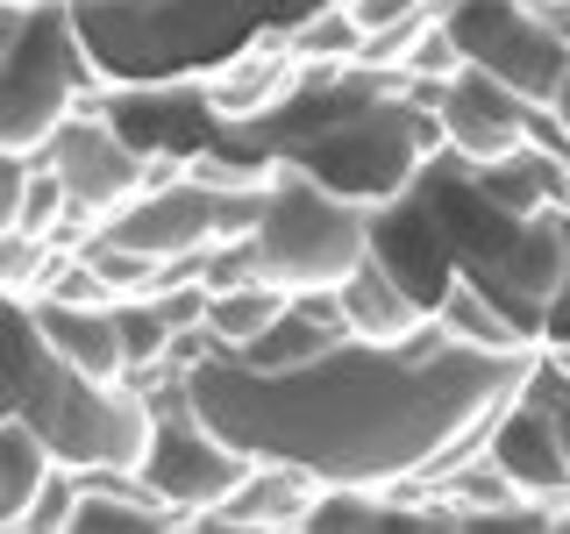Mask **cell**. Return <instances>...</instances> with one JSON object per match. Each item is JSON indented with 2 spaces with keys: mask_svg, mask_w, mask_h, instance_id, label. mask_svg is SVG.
Segmentation results:
<instances>
[{
  "mask_svg": "<svg viewBox=\"0 0 570 534\" xmlns=\"http://www.w3.org/2000/svg\"><path fill=\"white\" fill-rule=\"evenodd\" d=\"M534 356L542 349H463L428 320L406 343L350 335L293 370L214 349L186 370V392L243 456L299 463L321 485L406 492L485 442L499 406L528 392Z\"/></svg>",
  "mask_w": 570,
  "mask_h": 534,
  "instance_id": "6da1fadb",
  "label": "cell"
},
{
  "mask_svg": "<svg viewBox=\"0 0 570 534\" xmlns=\"http://www.w3.org/2000/svg\"><path fill=\"white\" fill-rule=\"evenodd\" d=\"M0 421H22L65 471H136L150 442V399L129 378H86L36 328L29 293L0 285Z\"/></svg>",
  "mask_w": 570,
  "mask_h": 534,
  "instance_id": "7a4b0ae2",
  "label": "cell"
},
{
  "mask_svg": "<svg viewBox=\"0 0 570 534\" xmlns=\"http://www.w3.org/2000/svg\"><path fill=\"white\" fill-rule=\"evenodd\" d=\"M442 157V121L435 107L406 93L400 71H379L364 93H350L321 129H307L293 150H278L272 165H299L328 192H343L356 207H392L400 192H414V178Z\"/></svg>",
  "mask_w": 570,
  "mask_h": 534,
  "instance_id": "3957f363",
  "label": "cell"
},
{
  "mask_svg": "<svg viewBox=\"0 0 570 534\" xmlns=\"http://www.w3.org/2000/svg\"><path fill=\"white\" fill-rule=\"evenodd\" d=\"M100 93H107V71L94 58V43H86L71 0H36L14 58L0 65V150L36 165L50 150V136Z\"/></svg>",
  "mask_w": 570,
  "mask_h": 534,
  "instance_id": "277c9868",
  "label": "cell"
},
{
  "mask_svg": "<svg viewBox=\"0 0 570 534\" xmlns=\"http://www.w3.org/2000/svg\"><path fill=\"white\" fill-rule=\"evenodd\" d=\"M257 271L285 293H335L371 257V207L328 192L299 165H272L257 214Z\"/></svg>",
  "mask_w": 570,
  "mask_h": 534,
  "instance_id": "5b68a950",
  "label": "cell"
},
{
  "mask_svg": "<svg viewBox=\"0 0 570 534\" xmlns=\"http://www.w3.org/2000/svg\"><path fill=\"white\" fill-rule=\"evenodd\" d=\"M463 65L507 79L528 107H549L570 79V36L549 22L542 0H435Z\"/></svg>",
  "mask_w": 570,
  "mask_h": 534,
  "instance_id": "8992f818",
  "label": "cell"
},
{
  "mask_svg": "<svg viewBox=\"0 0 570 534\" xmlns=\"http://www.w3.org/2000/svg\"><path fill=\"white\" fill-rule=\"evenodd\" d=\"M406 93L421 107H435L442 150L463 157V165L513 157L521 142H534V121H542V107H528L507 79H492V71H478V65H456L450 79H406Z\"/></svg>",
  "mask_w": 570,
  "mask_h": 534,
  "instance_id": "52a82bcc",
  "label": "cell"
},
{
  "mask_svg": "<svg viewBox=\"0 0 570 534\" xmlns=\"http://www.w3.org/2000/svg\"><path fill=\"white\" fill-rule=\"evenodd\" d=\"M43 165L58 171V186L71 192V214H79V221H94V228L142 192V150L129 142V129H121L100 100L79 107V115L50 136Z\"/></svg>",
  "mask_w": 570,
  "mask_h": 534,
  "instance_id": "ba28073f",
  "label": "cell"
},
{
  "mask_svg": "<svg viewBox=\"0 0 570 534\" xmlns=\"http://www.w3.org/2000/svg\"><path fill=\"white\" fill-rule=\"evenodd\" d=\"M485 456L513 477V492L542 498V506H563L570 498V449H563V427L534 392L499 406V421L485 427Z\"/></svg>",
  "mask_w": 570,
  "mask_h": 534,
  "instance_id": "9c48e42d",
  "label": "cell"
},
{
  "mask_svg": "<svg viewBox=\"0 0 570 534\" xmlns=\"http://www.w3.org/2000/svg\"><path fill=\"white\" fill-rule=\"evenodd\" d=\"M107 243L142 249V257H186V249L214 243V186L200 178H178V186H150L129 207H115L100 221Z\"/></svg>",
  "mask_w": 570,
  "mask_h": 534,
  "instance_id": "30bf717a",
  "label": "cell"
},
{
  "mask_svg": "<svg viewBox=\"0 0 570 534\" xmlns=\"http://www.w3.org/2000/svg\"><path fill=\"white\" fill-rule=\"evenodd\" d=\"M335 299H343V320H350V335H364V343H406L414 328H428L435 320V307L406 285L392 264L371 249L356 271L335 285Z\"/></svg>",
  "mask_w": 570,
  "mask_h": 534,
  "instance_id": "8fae6325",
  "label": "cell"
},
{
  "mask_svg": "<svg viewBox=\"0 0 570 534\" xmlns=\"http://www.w3.org/2000/svg\"><path fill=\"white\" fill-rule=\"evenodd\" d=\"M314 492H321V477H307L299 463H272V456H257L243 485L228 492L214 513H200V527H307Z\"/></svg>",
  "mask_w": 570,
  "mask_h": 534,
  "instance_id": "7c38bea8",
  "label": "cell"
},
{
  "mask_svg": "<svg viewBox=\"0 0 570 534\" xmlns=\"http://www.w3.org/2000/svg\"><path fill=\"white\" fill-rule=\"evenodd\" d=\"M335 343H350L343 299L335 293H293V307H285L257 343H243L228 356H243V364H257V370H293V364H314V356L335 349Z\"/></svg>",
  "mask_w": 570,
  "mask_h": 534,
  "instance_id": "4fadbf2b",
  "label": "cell"
},
{
  "mask_svg": "<svg viewBox=\"0 0 570 534\" xmlns=\"http://www.w3.org/2000/svg\"><path fill=\"white\" fill-rule=\"evenodd\" d=\"M29 307H36V328L50 335V349L71 356L86 378H129L115 299H100V307H79V299H29Z\"/></svg>",
  "mask_w": 570,
  "mask_h": 534,
  "instance_id": "5bb4252c",
  "label": "cell"
},
{
  "mask_svg": "<svg viewBox=\"0 0 570 534\" xmlns=\"http://www.w3.org/2000/svg\"><path fill=\"white\" fill-rule=\"evenodd\" d=\"M435 320H442V335H450V343H463V349H542V343L521 328V320H513V314L485 293V285H471L463 271L435 293Z\"/></svg>",
  "mask_w": 570,
  "mask_h": 534,
  "instance_id": "9a60e30c",
  "label": "cell"
},
{
  "mask_svg": "<svg viewBox=\"0 0 570 534\" xmlns=\"http://www.w3.org/2000/svg\"><path fill=\"white\" fill-rule=\"evenodd\" d=\"M293 307V293L272 278H243V285H228V293H207V335L222 349H243V343H257L272 320Z\"/></svg>",
  "mask_w": 570,
  "mask_h": 534,
  "instance_id": "2e32d148",
  "label": "cell"
},
{
  "mask_svg": "<svg viewBox=\"0 0 570 534\" xmlns=\"http://www.w3.org/2000/svg\"><path fill=\"white\" fill-rule=\"evenodd\" d=\"M58 471V456L43 449V442L29 435L22 421H0V527H22L36 492H43V477Z\"/></svg>",
  "mask_w": 570,
  "mask_h": 534,
  "instance_id": "e0dca14e",
  "label": "cell"
},
{
  "mask_svg": "<svg viewBox=\"0 0 570 534\" xmlns=\"http://www.w3.org/2000/svg\"><path fill=\"white\" fill-rule=\"evenodd\" d=\"M356 43H364V29H356V14L343 0H314V8L285 29V50H293L299 65H356Z\"/></svg>",
  "mask_w": 570,
  "mask_h": 534,
  "instance_id": "ac0fdd59",
  "label": "cell"
},
{
  "mask_svg": "<svg viewBox=\"0 0 570 534\" xmlns=\"http://www.w3.org/2000/svg\"><path fill=\"white\" fill-rule=\"evenodd\" d=\"M115 320H121V349H129V370H150V364H165L171 356V320L157 314V299H115Z\"/></svg>",
  "mask_w": 570,
  "mask_h": 534,
  "instance_id": "d6986e66",
  "label": "cell"
},
{
  "mask_svg": "<svg viewBox=\"0 0 570 534\" xmlns=\"http://www.w3.org/2000/svg\"><path fill=\"white\" fill-rule=\"evenodd\" d=\"M456 65H463V50H456V36H450V22H442V8H435L421 22L414 50H406V79H450Z\"/></svg>",
  "mask_w": 570,
  "mask_h": 534,
  "instance_id": "ffe728a7",
  "label": "cell"
},
{
  "mask_svg": "<svg viewBox=\"0 0 570 534\" xmlns=\"http://www.w3.org/2000/svg\"><path fill=\"white\" fill-rule=\"evenodd\" d=\"M43 264H50L43 236H29V228H8V236H0V285H8V293H36Z\"/></svg>",
  "mask_w": 570,
  "mask_h": 534,
  "instance_id": "44dd1931",
  "label": "cell"
},
{
  "mask_svg": "<svg viewBox=\"0 0 570 534\" xmlns=\"http://www.w3.org/2000/svg\"><path fill=\"white\" fill-rule=\"evenodd\" d=\"M71 506H79V471H50L43 477V492H36V506H29V521L22 527H71Z\"/></svg>",
  "mask_w": 570,
  "mask_h": 534,
  "instance_id": "7402d4cb",
  "label": "cell"
},
{
  "mask_svg": "<svg viewBox=\"0 0 570 534\" xmlns=\"http://www.w3.org/2000/svg\"><path fill=\"white\" fill-rule=\"evenodd\" d=\"M22 192H29V157L0 150V236L22 228Z\"/></svg>",
  "mask_w": 570,
  "mask_h": 534,
  "instance_id": "603a6c76",
  "label": "cell"
},
{
  "mask_svg": "<svg viewBox=\"0 0 570 534\" xmlns=\"http://www.w3.org/2000/svg\"><path fill=\"white\" fill-rule=\"evenodd\" d=\"M343 8L356 14V29H392V22H414V14H428L435 0H343Z\"/></svg>",
  "mask_w": 570,
  "mask_h": 534,
  "instance_id": "cb8c5ba5",
  "label": "cell"
},
{
  "mask_svg": "<svg viewBox=\"0 0 570 534\" xmlns=\"http://www.w3.org/2000/svg\"><path fill=\"white\" fill-rule=\"evenodd\" d=\"M534 136H542L549 150H570V79H563V93L542 107V121H534Z\"/></svg>",
  "mask_w": 570,
  "mask_h": 534,
  "instance_id": "d4e9b609",
  "label": "cell"
},
{
  "mask_svg": "<svg viewBox=\"0 0 570 534\" xmlns=\"http://www.w3.org/2000/svg\"><path fill=\"white\" fill-rule=\"evenodd\" d=\"M542 343L549 349H570V278L557 285V299L542 307Z\"/></svg>",
  "mask_w": 570,
  "mask_h": 534,
  "instance_id": "484cf974",
  "label": "cell"
},
{
  "mask_svg": "<svg viewBox=\"0 0 570 534\" xmlns=\"http://www.w3.org/2000/svg\"><path fill=\"white\" fill-rule=\"evenodd\" d=\"M29 8H36V0H0V65H8V58H14V43H22Z\"/></svg>",
  "mask_w": 570,
  "mask_h": 534,
  "instance_id": "4316f807",
  "label": "cell"
}]
</instances>
